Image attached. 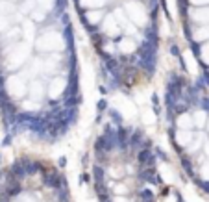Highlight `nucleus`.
I'll use <instances>...</instances> for the list:
<instances>
[{
  "mask_svg": "<svg viewBox=\"0 0 209 202\" xmlns=\"http://www.w3.org/2000/svg\"><path fill=\"white\" fill-rule=\"evenodd\" d=\"M81 109L69 0H0V123L41 145L65 139Z\"/></svg>",
  "mask_w": 209,
  "mask_h": 202,
  "instance_id": "1",
  "label": "nucleus"
},
{
  "mask_svg": "<svg viewBox=\"0 0 209 202\" xmlns=\"http://www.w3.org/2000/svg\"><path fill=\"white\" fill-rule=\"evenodd\" d=\"M94 48L104 84L133 95L154 82L161 63L163 0H72Z\"/></svg>",
  "mask_w": 209,
  "mask_h": 202,
  "instance_id": "2",
  "label": "nucleus"
},
{
  "mask_svg": "<svg viewBox=\"0 0 209 202\" xmlns=\"http://www.w3.org/2000/svg\"><path fill=\"white\" fill-rule=\"evenodd\" d=\"M93 178L100 202H154L157 160L154 143L144 130L109 117L93 141Z\"/></svg>",
  "mask_w": 209,
  "mask_h": 202,
  "instance_id": "3",
  "label": "nucleus"
},
{
  "mask_svg": "<svg viewBox=\"0 0 209 202\" xmlns=\"http://www.w3.org/2000/svg\"><path fill=\"white\" fill-rule=\"evenodd\" d=\"M163 124L183 171L209 193V87L198 74H167Z\"/></svg>",
  "mask_w": 209,
  "mask_h": 202,
  "instance_id": "4",
  "label": "nucleus"
},
{
  "mask_svg": "<svg viewBox=\"0 0 209 202\" xmlns=\"http://www.w3.org/2000/svg\"><path fill=\"white\" fill-rule=\"evenodd\" d=\"M0 202H69L67 184L44 160L24 156L8 167Z\"/></svg>",
  "mask_w": 209,
  "mask_h": 202,
  "instance_id": "5",
  "label": "nucleus"
}]
</instances>
